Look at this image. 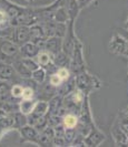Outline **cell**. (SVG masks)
I'll list each match as a JSON object with an SVG mask.
<instances>
[{
  "label": "cell",
  "mask_w": 128,
  "mask_h": 147,
  "mask_svg": "<svg viewBox=\"0 0 128 147\" xmlns=\"http://www.w3.org/2000/svg\"><path fill=\"white\" fill-rule=\"evenodd\" d=\"M6 21H7V15H6V12H3V11L0 10V26L3 24Z\"/></svg>",
  "instance_id": "obj_27"
},
{
  "label": "cell",
  "mask_w": 128,
  "mask_h": 147,
  "mask_svg": "<svg viewBox=\"0 0 128 147\" xmlns=\"http://www.w3.org/2000/svg\"><path fill=\"white\" fill-rule=\"evenodd\" d=\"M30 36V29L27 27H19L16 30V39L19 42H26Z\"/></svg>",
  "instance_id": "obj_6"
},
{
  "label": "cell",
  "mask_w": 128,
  "mask_h": 147,
  "mask_svg": "<svg viewBox=\"0 0 128 147\" xmlns=\"http://www.w3.org/2000/svg\"><path fill=\"white\" fill-rule=\"evenodd\" d=\"M62 123H64V126L66 128H75L76 125H77V118L71 114H68V115L64 116Z\"/></svg>",
  "instance_id": "obj_9"
},
{
  "label": "cell",
  "mask_w": 128,
  "mask_h": 147,
  "mask_svg": "<svg viewBox=\"0 0 128 147\" xmlns=\"http://www.w3.org/2000/svg\"><path fill=\"white\" fill-rule=\"evenodd\" d=\"M21 62H23V65L26 66V67H28V69L30 70L31 72H32L34 70H36V69L39 67V66L37 65V63L31 60V58H25V59L21 60Z\"/></svg>",
  "instance_id": "obj_14"
},
{
  "label": "cell",
  "mask_w": 128,
  "mask_h": 147,
  "mask_svg": "<svg viewBox=\"0 0 128 147\" xmlns=\"http://www.w3.org/2000/svg\"><path fill=\"white\" fill-rule=\"evenodd\" d=\"M36 101H32V100H25L23 98V101H21V103L19 105V109H20V112L23 113V115H29L31 114V112L34 110V107H35V105H36Z\"/></svg>",
  "instance_id": "obj_4"
},
{
  "label": "cell",
  "mask_w": 128,
  "mask_h": 147,
  "mask_svg": "<svg viewBox=\"0 0 128 147\" xmlns=\"http://www.w3.org/2000/svg\"><path fill=\"white\" fill-rule=\"evenodd\" d=\"M21 53L25 55V58H32V57H36L39 53V48H38V45L31 43V42L25 43L21 48Z\"/></svg>",
  "instance_id": "obj_3"
},
{
  "label": "cell",
  "mask_w": 128,
  "mask_h": 147,
  "mask_svg": "<svg viewBox=\"0 0 128 147\" xmlns=\"http://www.w3.org/2000/svg\"><path fill=\"white\" fill-rule=\"evenodd\" d=\"M79 1H84V0H79Z\"/></svg>",
  "instance_id": "obj_28"
},
{
  "label": "cell",
  "mask_w": 128,
  "mask_h": 147,
  "mask_svg": "<svg viewBox=\"0 0 128 147\" xmlns=\"http://www.w3.org/2000/svg\"><path fill=\"white\" fill-rule=\"evenodd\" d=\"M60 104H61V98L58 97V96H56V97H53V100L50 101V103L48 104V109L51 110L53 114H57L59 107H60Z\"/></svg>",
  "instance_id": "obj_12"
},
{
  "label": "cell",
  "mask_w": 128,
  "mask_h": 147,
  "mask_svg": "<svg viewBox=\"0 0 128 147\" xmlns=\"http://www.w3.org/2000/svg\"><path fill=\"white\" fill-rule=\"evenodd\" d=\"M31 78H32L35 81L37 82V83H42V82L45 81L46 72L42 70V69L38 67V69L34 70V71L31 72Z\"/></svg>",
  "instance_id": "obj_10"
},
{
  "label": "cell",
  "mask_w": 128,
  "mask_h": 147,
  "mask_svg": "<svg viewBox=\"0 0 128 147\" xmlns=\"http://www.w3.org/2000/svg\"><path fill=\"white\" fill-rule=\"evenodd\" d=\"M104 140V135H101V134H99V133H95V134H92L90 135L87 140H86V143L88 144V145H98L101 140Z\"/></svg>",
  "instance_id": "obj_11"
},
{
  "label": "cell",
  "mask_w": 128,
  "mask_h": 147,
  "mask_svg": "<svg viewBox=\"0 0 128 147\" xmlns=\"http://www.w3.org/2000/svg\"><path fill=\"white\" fill-rule=\"evenodd\" d=\"M8 92H10L8 85L5 83H1L0 84V96H6L8 94Z\"/></svg>",
  "instance_id": "obj_26"
},
{
  "label": "cell",
  "mask_w": 128,
  "mask_h": 147,
  "mask_svg": "<svg viewBox=\"0 0 128 147\" xmlns=\"http://www.w3.org/2000/svg\"><path fill=\"white\" fill-rule=\"evenodd\" d=\"M0 51L2 52L3 55L12 57L18 53V47L10 41H3L0 45Z\"/></svg>",
  "instance_id": "obj_1"
},
{
  "label": "cell",
  "mask_w": 128,
  "mask_h": 147,
  "mask_svg": "<svg viewBox=\"0 0 128 147\" xmlns=\"http://www.w3.org/2000/svg\"><path fill=\"white\" fill-rule=\"evenodd\" d=\"M23 88L21 85H19V84H16L14 85L11 90H10V93H11V95L14 96V97H21L23 95Z\"/></svg>",
  "instance_id": "obj_15"
},
{
  "label": "cell",
  "mask_w": 128,
  "mask_h": 147,
  "mask_svg": "<svg viewBox=\"0 0 128 147\" xmlns=\"http://www.w3.org/2000/svg\"><path fill=\"white\" fill-rule=\"evenodd\" d=\"M57 75L60 78L62 81H65V80H67L68 78H69V72H68L67 69H65V67H61L58 70V72H57Z\"/></svg>",
  "instance_id": "obj_23"
},
{
  "label": "cell",
  "mask_w": 128,
  "mask_h": 147,
  "mask_svg": "<svg viewBox=\"0 0 128 147\" xmlns=\"http://www.w3.org/2000/svg\"><path fill=\"white\" fill-rule=\"evenodd\" d=\"M127 116H128V113H127Z\"/></svg>",
  "instance_id": "obj_29"
},
{
  "label": "cell",
  "mask_w": 128,
  "mask_h": 147,
  "mask_svg": "<svg viewBox=\"0 0 128 147\" xmlns=\"http://www.w3.org/2000/svg\"><path fill=\"white\" fill-rule=\"evenodd\" d=\"M59 47H60V40L57 38H51L47 41L46 48L53 53H57L59 51Z\"/></svg>",
  "instance_id": "obj_8"
},
{
  "label": "cell",
  "mask_w": 128,
  "mask_h": 147,
  "mask_svg": "<svg viewBox=\"0 0 128 147\" xmlns=\"http://www.w3.org/2000/svg\"><path fill=\"white\" fill-rule=\"evenodd\" d=\"M30 38L32 39H40V37H42V32H41V29L39 27H34L30 29Z\"/></svg>",
  "instance_id": "obj_17"
},
{
  "label": "cell",
  "mask_w": 128,
  "mask_h": 147,
  "mask_svg": "<svg viewBox=\"0 0 128 147\" xmlns=\"http://www.w3.org/2000/svg\"><path fill=\"white\" fill-rule=\"evenodd\" d=\"M14 67H15L16 71L20 74L23 78H26V79H27V78H31V71L28 69V67H26V66L23 65V63L21 62V61H17V62H15Z\"/></svg>",
  "instance_id": "obj_7"
},
{
  "label": "cell",
  "mask_w": 128,
  "mask_h": 147,
  "mask_svg": "<svg viewBox=\"0 0 128 147\" xmlns=\"http://www.w3.org/2000/svg\"><path fill=\"white\" fill-rule=\"evenodd\" d=\"M64 136H65V140L67 142H73L75 138V132H74V128H66L65 133H64Z\"/></svg>",
  "instance_id": "obj_19"
},
{
  "label": "cell",
  "mask_w": 128,
  "mask_h": 147,
  "mask_svg": "<svg viewBox=\"0 0 128 147\" xmlns=\"http://www.w3.org/2000/svg\"><path fill=\"white\" fill-rule=\"evenodd\" d=\"M46 124H47V119H46V117H44V115H42V116L38 117L37 119L35 121L34 126L37 127L38 129H39V128H42V129H44V127L46 126Z\"/></svg>",
  "instance_id": "obj_18"
},
{
  "label": "cell",
  "mask_w": 128,
  "mask_h": 147,
  "mask_svg": "<svg viewBox=\"0 0 128 147\" xmlns=\"http://www.w3.org/2000/svg\"><path fill=\"white\" fill-rule=\"evenodd\" d=\"M34 90L31 88H25L23 91V95H21V97L23 98H25V100H30V98H32L34 97Z\"/></svg>",
  "instance_id": "obj_20"
},
{
  "label": "cell",
  "mask_w": 128,
  "mask_h": 147,
  "mask_svg": "<svg viewBox=\"0 0 128 147\" xmlns=\"http://www.w3.org/2000/svg\"><path fill=\"white\" fill-rule=\"evenodd\" d=\"M115 137H116V140H118V142H120V143H126V140H127V137L125 136V134L121 132L120 129L115 132Z\"/></svg>",
  "instance_id": "obj_24"
},
{
  "label": "cell",
  "mask_w": 128,
  "mask_h": 147,
  "mask_svg": "<svg viewBox=\"0 0 128 147\" xmlns=\"http://www.w3.org/2000/svg\"><path fill=\"white\" fill-rule=\"evenodd\" d=\"M61 82H62V80H61L57 74H53L50 76V85H53V86H59L61 84Z\"/></svg>",
  "instance_id": "obj_22"
},
{
  "label": "cell",
  "mask_w": 128,
  "mask_h": 147,
  "mask_svg": "<svg viewBox=\"0 0 128 147\" xmlns=\"http://www.w3.org/2000/svg\"><path fill=\"white\" fill-rule=\"evenodd\" d=\"M14 122H15V118H11V117L0 118V127H2V128L11 127V126L14 125Z\"/></svg>",
  "instance_id": "obj_16"
},
{
  "label": "cell",
  "mask_w": 128,
  "mask_h": 147,
  "mask_svg": "<svg viewBox=\"0 0 128 147\" xmlns=\"http://www.w3.org/2000/svg\"><path fill=\"white\" fill-rule=\"evenodd\" d=\"M20 132L25 138H27L30 142H38L39 140V134H38L37 129L34 128L32 126H23Z\"/></svg>",
  "instance_id": "obj_2"
},
{
  "label": "cell",
  "mask_w": 128,
  "mask_h": 147,
  "mask_svg": "<svg viewBox=\"0 0 128 147\" xmlns=\"http://www.w3.org/2000/svg\"><path fill=\"white\" fill-rule=\"evenodd\" d=\"M47 122H48L49 126H51V127H56V126L59 125L61 123L60 117L59 116H56V114H53V116L49 118V121H47Z\"/></svg>",
  "instance_id": "obj_21"
},
{
  "label": "cell",
  "mask_w": 128,
  "mask_h": 147,
  "mask_svg": "<svg viewBox=\"0 0 128 147\" xmlns=\"http://www.w3.org/2000/svg\"><path fill=\"white\" fill-rule=\"evenodd\" d=\"M15 73V69L8 64H0V79L1 80H10Z\"/></svg>",
  "instance_id": "obj_5"
},
{
  "label": "cell",
  "mask_w": 128,
  "mask_h": 147,
  "mask_svg": "<svg viewBox=\"0 0 128 147\" xmlns=\"http://www.w3.org/2000/svg\"><path fill=\"white\" fill-rule=\"evenodd\" d=\"M37 59H38V63L40 65H48L49 62H50V55L49 53L47 52H40L37 54Z\"/></svg>",
  "instance_id": "obj_13"
},
{
  "label": "cell",
  "mask_w": 128,
  "mask_h": 147,
  "mask_svg": "<svg viewBox=\"0 0 128 147\" xmlns=\"http://www.w3.org/2000/svg\"><path fill=\"white\" fill-rule=\"evenodd\" d=\"M53 143L56 146H64L65 145V138L62 136H55L53 138Z\"/></svg>",
  "instance_id": "obj_25"
}]
</instances>
